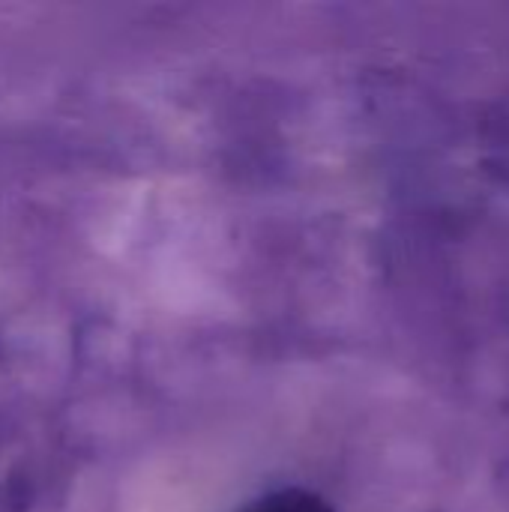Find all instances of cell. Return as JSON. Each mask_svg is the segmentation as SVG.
Wrapping results in <instances>:
<instances>
[{"instance_id": "1", "label": "cell", "mask_w": 509, "mask_h": 512, "mask_svg": "<svg viewBox=\"0 0 509 512\" xmlns=\"http://www.w3.org/2000/svg\"><path fill=\"white\" fill-rule=\"evenodd\" d=\"M240 512H336L321 495L309 489H276L252 504H246Z\"/></svg>"}]
</instances>
